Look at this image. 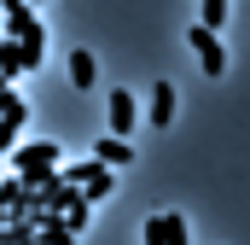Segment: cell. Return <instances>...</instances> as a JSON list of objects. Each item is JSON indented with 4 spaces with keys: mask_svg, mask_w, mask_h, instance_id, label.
I'll list each match as a JSON object with an SVG mask.
<instances>
[{
    "mask_svg": "<svg viewBox=\"0 0 250 245\" xmlns=\"http://www.w3.org/2000/svg\"><path fill=\"white\" fill-rule=\"evenodd\" d=\"M18 76H23V59H18V47L0 35V82H18Z\"/></svg>",
    "mask_w": 250,
    "mask_h": 245,
    "instance_id": "10",
    "label": "cell"
},
{
    "mask_svg": "<svg viewBox=\"0 0 250 245\" xmlns=\"http://www.w3.org/2000/svg\"><path fill=\"white\" fill-rule=\"evenodd\" d=\"M12 47H18V59H23V70H35V64L47 59V24H29V29H23V35H18Z\"/></svg>",
    "mask_w": 250,
    "mask_h": 245,
    "instance_id": "6",
    "label": "cell"
},
{
    "mask_svg": "<svg viewBox=\"0 0 250 245\" xmlns=\"http://www.w3.org/2000/svg\"><path fill=\"white\" fill-rule=\"evenodd\" d=\"M134 122H140V105H134V94H128V88H117V94H111V134L128 140V128H134Z\"/></svg>",
    "mask_w": 250,
    "mask_h": 245,
    "instance_id": "5",
    "label": "cell"
},
{
    "mask_svg": "<svg viewBox=\"0 0 250 245\" xmlns=\"http://www.w3.org/2000/svg\"><path fill=\"white\" fill-rule=\"evenodd\" d=\"M29 6H35V0H29Z\"/></svg>",
    "mask_w": 250,
    "mask_h": 245,
    "instance_id": "16",
    "label": "cell"
},
{
    "mask_svg": "<svg viewBox=\"0 0 250 245\" xmlns=\"http://www.w3.org/2000/svg\"><path fill=\"white\" fill-rule=\"evenodd\" d=\"M23 122H29V99L12 88V94H6V105H0V152H12V146H18Z\"/></svg>",
    "mask_w": 250,
    "mask_h": 245,
    "instance_id": "2",
    "label": "cell"
},
{
    "mask_svg": "<svg viewBox=\"0 0 250 245\" xmlns=\"http://www.w3.org/2000/svg\"><path fill=\"white\" fill-rule=\"evenodd\" d=\"M35 245H76V234L59 228V222H47V228H35Z\"/></svg>",
    "mask_w": 250,
    "mask_h": 245,
    "instance_id": "12",
    "label": "cell"
},
{
    "mask_svg": "<svg viewBox=\"0 0 250 245\" xmlns=\"http://www.w3.org/2000/svg\"><path fill=\"white\" fill-rule=\"evenodd\" d=\"M187 41H192V53H198V64H204V76H221L227 70V53H221V41H215V29H187Z\"/></svg>",
    "mask_w": 250,
    "mask_h": 245,
    "instance_id": "3",
    "label": "cell"
},
{
    "mask_svg": "<svg viewBox=\"0 0 250 245\" xmlns=\"http://www.w3.org/2000/svg\"><path fill=\"white\" fill-rule=\"evenodd\" d=\"M93 164H105V170H128V164H134V146L117 140V134H105V140H99V152H93Z\"/></svg>",
    "mask_w": 250,
    "mask_h": 245,
    "instance_id": "8",
    "label": "cell"
},
{
    "mask_svg": "<svg viewBox=\"0 0 250 245\" xmlns=\"http://www.w3.org/2000/svg\"><path fill=\"white\" fill-rule=\"evenodd\" d=\"M6 94H12V82H0V105H6Z\"/></svg>",
    "mask_w": 250,
    "mask_h": 245,
    "instance_id": "14",
    "label": "cell"
},
{
    "mask_svg": "<svg viewBox=\"0 0 250 245\" xmlns=\"http://www.w3.org/2000/svg\"><path fill=\"white\" fill-rule=\"evenodd\" d=\"M146 245H187V216H175V210L146 216Z\"/></svg>",
    "mask_w": 250,
    "mask_h": 245,
    "instance_id": "4",
    "label": "cell"
},
{
    "mask_svg": "<svg viewBox=\"0 0 250 245\" xmlns=\"http://www.w3.org/2000/svg\"><path fill=\"white\" fill-rule=\"evenodd\" d=\"M0 6H18V0H0Z\"/></svg>",
    "mask_w": 250,
    "mask_h": 245,
    "instance_id": "15",
    "label": "cell"
},
{
    "mask_svg": "<svg viewBox=\"0 0 250 245\" xmlns=\"http://www.w3.org/2000/svg\"><path fill=\"white\" fill-rule=\"evenodd\" d=\"M0 245H35V228H29V222H12V216H6V228H0Z\"/></svg>",
    "mask_w": 250,
    "mask_h": 245,
    "instance_id": "11",
    "label": "cell"
},
{
    "mask_svg": "<svg viewBox=\"0 0 250 245\" xmlns=\"http://www.w3.org/2000/svg\"><path fill=\"white\" fill-rule=\"evenodd\" d=\"M64 70H70V82H76V88H93V82H99V76H93V53H87V47H70V64H64Z\"/></svg>",
    "mask_w": 250,
    "mask_h": 245,
    "instance_id": "9",
    "label": "cell"
},
{
    "mask_svg": "<svg viewBox=\"0 0 250 245\" xmlns=\"http://www.w3.org/2000/svg\"><path fill=\"white\" fill-rule=\"evenodd\" d=\"M169 117H175V88H169V82H151V105H146V122H151V128H169Z\"/></svg>",
    "mask_w": 250,
    "mask_h": 245,
    "instance_id": "7",
    "label": "cell"
},
{
    "mask_svg": "<svg viewBox=\"0 0 250 245\" xmlns=\"http://www.w3.org/2000/svg\"><path fill=\"white\" fill-rule=\"evenodd\" d=\"M59 164H64V152L53 146V140H18V146H12V175L23 181V193H29V187H41Z\"/></svg>",
    "mask_w": 250,
    "mask_h": 245,
    "instance_id": "1",
    "label": "cell"
},
{
    "mask_svg": "<svg viewBox=\"0 0 250 245\" xmlns=\"http://www.w3.org/2000/svg\"><path fill=\"white\" fill-rule=\"evenodd\" d=\"M198 12H204V18H198L204 29H221V18H227V0H204Z\"/></svg>",
    "mask_w": 250,
    "mask_h": 245,
    "instance_id": "13",
    "label": "cell"
}]
</instances>
